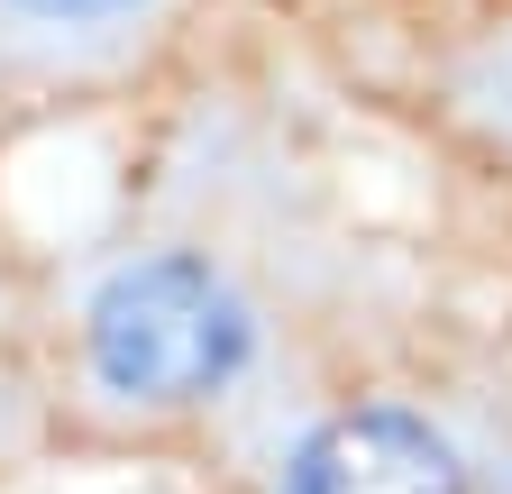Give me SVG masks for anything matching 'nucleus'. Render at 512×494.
Instances as JSON below:
<instances>
[{"instance_id": "1", "label": "nucleus", "mask_w": 512, "mask_h": 494, "mask_svg": "<svg viewBox=\"0 0 512 494\" xmlns=\"http://www.w3.org/2000/svg\"><path fill=\"white\" fill-rule=\"evenodd\" d=\"M92 376L128 403H211L256 357V312L202 257H138L83 312Z\"/></svg>"}, {"instance_id": "2", "label": "nucleus", "mask_w": 512, "mask_h": 494, "mask_svg": "<svg viewBox=\"0 0 512 494\" xmlns=\"http://www.w3.org/2000/svg\"><path fill=\"white\" fill-rule=\"evenodd\" d=\"M284 494H467V467L430 421L375 403V412L320 421L284 476Z\"/></svg>"}, {"instance_id": "3", "label": "nucleus", "mask_w": 512, "mask_h": 494, "mask_svg": "<svg viewBox=\"0 0 512 494\" xmlns=\"http://www.w3.org/2000/svg\"><path fill=\"white\" fill-rule=\"evenodd\" d=\"M37 19H110V10H138V0H19Z\"/></svg>"}]
</instances>
